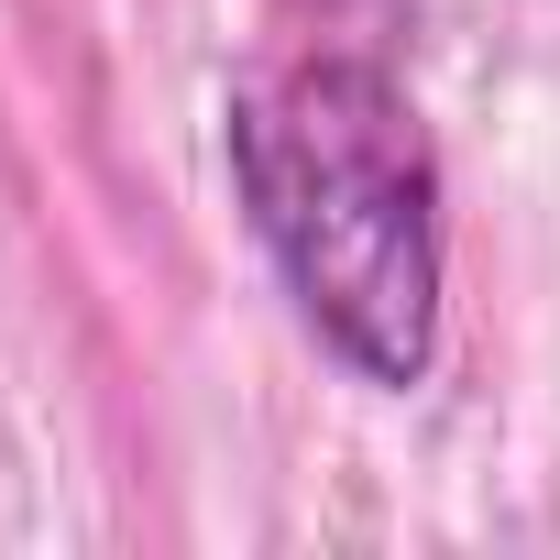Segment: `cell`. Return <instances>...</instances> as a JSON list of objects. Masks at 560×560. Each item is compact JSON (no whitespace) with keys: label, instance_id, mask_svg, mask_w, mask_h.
I'll list each match as a JSON object with an SVG mask.
<instances>
[{"label":"cell","instance_id":"obj_1","mask_svg":"<svg viewBox=\"0 0 560 560\" xmlns=\"http://www.w3.org/2000/svg\"><path fill=\"white\" fill-rule=\"evenodd\" d=\"M231 187L298 319L363 374L418 385L440 352V154L374 56H287L231 89Z\"/></svg>","mask_w":560,"mask_h":560}]
</instances>
